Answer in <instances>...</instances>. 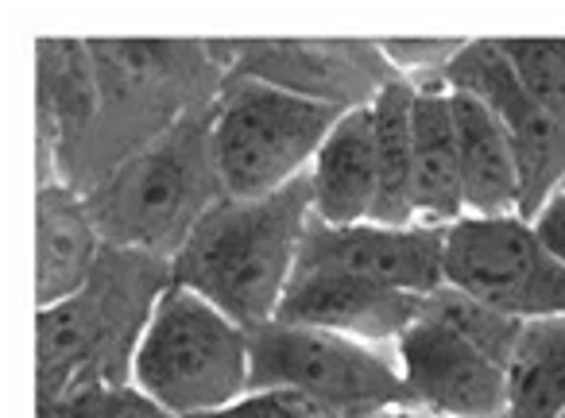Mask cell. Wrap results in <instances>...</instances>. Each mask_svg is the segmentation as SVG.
I'll return each instance as SVG.
<instances>
[{
	"label": "cell",
	"mask_w": 565,
	"mask_h": 418,
	"mask_svg": "<svg viewBox=\"0 0 565 418\" xmlns=\"http://www.w3.org/2000/svg\"><path fill=\"white\" fill-rule=\"evenodd\" d=\"M315 217L310 171L267 197H221L171 256V283L256 333L275 322Z\"/></svg>",
	"instance_id": "obj_1"
},
{
	"label": "cell",
	"mask_w": 565,
	"mask_h": 418,
	"mask_svg": "<svg viewBox=\"0 0 565 418\" xmlns=\"http://www.w3.org/2000/svg\"><path fill=\"white\" fill-rule=\"evenodd\" d=\"M526 322L441 287L395 341L411 407L446 418L508 415V364Z\"/></svg>",
	"instance_id": "obj_2"
},
{
	"label": "cell",
	"mask_w": 565,
	"mask_h": 418,
	"mask_svg": "<svg viewBox=\"0 0 565 418\" xmlns=\"http://www.w3.org/2000/svg\"><path fill=\"white\" fill-rule=\"evenodd\" d=\"M213 105L202 120L186 117L148 140L89 194L97 233L113 248L174 256L198 217L225 197L210 148Z\"/></svg>",
	"instance_id": "obj_3"
},
{
	"label": "cell",
	"mask_w": 565,
	"mask_h": 418,
	"mask_svg": "<svg viewBox=\"0 0 565 418\" xmlns=\"http://www.w3.org/2000/svg\"><path fill=\"white\" fill-rule=\"evenodd\" d=\"M171 287V260L109 248L86 291L40 310V399H58L89 384H109L105 364L125 356L132 372L159 294Z\"/></svg>",
	"instance_id": "obj_4"
},
{
	"label": "cell",
	"mask_w": 565,
	"mask_h": 418,
	"mask_svg": "<svg viewBox=\"0 0 565 418\" xmlns=\"http://www.w3.org/2000/svg\"><path fill=\"white\" fill-rule=\"evenodd\" d=\"M252 333L186 287L159 294L128 384L174 418H210L248 395Z\"/></svg>",
	"instance_id": "obj_5"
},
{
	"label": "cell",
	"mask_w": 565,
	"mask_h": 418,
	"mask_svg": "<svg viewBox=\"0 0 565 418\" xmlns=\"http://www.w3.org/2000/svg\"><path fill=\"white\" fill-rule=\"evenodd\" d=\"M349 109L275 82L233 74L213 101L210 148L225 197H267L310 171L318 148Z\"/></svg>",
	"instance_id": "obj_6"
},
{
	"label": "cell",
	"mask_w": 565,
	"mask_h": 418,
	"mask_svg": "<svg viewBox=\"0 0 565 418\" xmlns=\"http://www.w3.org/2000/svg\"><path fill=\"white\" fill-rule=\"evenodd\" d=\"M295 387L345 418H376L392 407H407L395 345L318 330V325L271 322L252 333L248 392Z\"/></svg>",
	"instance_id": "obj_7"
},
{
	"label": "cell",
	"mask_w": 565,
	"mask_h": 418,
	"mask_svg": "<svg viewBox=\"0 0 565 418\" xmlns=\"http://www.w3.org/2000/svg\"><path fill=\"white\" fill-rule=\"evenodd\" d=\"M446 287L492 310L539 322L565 318V264L542 248L531 222L469 217L446 229Z\"/></svg>",
	"instance_id": "obj_8"
},
{
	"label": "cell",
	"mask_w": 565,
	"mask_h": 418,
	"mask_svg": "<svg viewBox=\"0 0 565 418\" xmlns=\"http://www.w3.org/2000/svg\"><path fill=\"white\" fill-rule=\"evenodd\" d=\"M446 89L472 94L503 125L519 163V182H523L519 217L534 222V214L565 182V128L526 94L495 40L465 43L446 71Z\"/></svg>",
	"instance_id": "obj_9"
},
{
	"label": "cell",
	"mask_w": 565,
	"mask_h": 418,
	"mask_svg": "<svg viewBox=\"0 0 565 418\" xmlns=\"http://www.w3.org/2000/svg\"><path fill=\"white\" fill-rule=\"evenodd\" d=\"M423 302L426 294L395 291L299 248V264L275 322L318 325V330L349 333L372 345H395L423 314Z\"/></svg>",
	"instance_id": "obj_10"
},
{
	"label": "cell",
	"mask_w": 565,
	"mask_h": 418,
	"mask_svg": "<svg viewBox=\"0 0 565 418\" xmlns=\"http://www.w3.org/2000/svg\"><path fill=\"white\" fill-rule=\"evenodd\" d=\"M446 229L441 225L384 229V225L372 222L333 229V225L310 217L302 248L364 279L395 287V291L434 294L446 287Z\"/></svg>",
	"instance_id": "obj_11"
},
{
	"label": "cell",
	"mask_w": 565,
	"mask_h": 418,
	"mask_svg": "<svg viewBox=\"0 0 565 418\" xmlns=\"http://www.w3.org/2000/svg\"><path fill=\"white\" fill-rule=\"evenodd\" d=\"M376 125H372V105H364V109H349L333 125L310 163L315 217L333 229L364 225L376 205Z\"/></svg>",
	"instance_id": "obj_12"
},
{
	"label": "cell",
	"mask_w": 565,
	"mask_h": 418,
	"mask_svg": "<svg viewBox=\"0 0 565 418\" xmlns=\"http://www.w3.org/2000/svg\"><path fill=\"white\" fill-rule=\"evenodd\" d=\"M457 128V156H461L465 214L469 217H511L523 205L519 163L503 125L484 101L472 94L449 89Z\"/></svg>",
	"instance_id": "obj_13"
},
{
	"label": "cell",
	"mask_w": 565,
	"mask_h": 418,
	"mask_svg": "<svg viewBox=\"0 0 565 418\" xmlns=\"http://www.w3.org/2000/svg\"><path fill=\"white\" fill-rule=\"evenodd\" d=\"M97 237L102 233H97L89 205L71 186L51 182V186L40 190V253H35L40 310L58 307V302L86 291V283L97 271V260H102Z\"/></svg>",
	"instance_id": "obj_14"
},
{
	"label": "cell",
	"mask_w": 565,
	"mask_h": 418,
	"mask_svg": "<svg viewBox=\"0 0 565 418\" xmlns=\"http://www.w3.org/2000/svg\"><path fill=\"white\" fill-rule=\"evenodd\" d=\"M415 97L418 86L403 74H392L372 101L376 125V205L369 222L384 229H411L418 225L415 210Z\"/></svg>",
	"instance_id": "obj_15"
},
{
	"label": "cell",
	"mask_w": 565,
	"mask_h": 418,
	"mask_svg": "<svg viewBox=\"0 0 565 418\" xmlns=\"http://www.w3.org/2000/svg\"><path fill=\"white\" fill-rule=\"evenodd\" d=\"M415 210L418 225H454L465 217L461 156L446 86H423L415 97Z\"/></svg>",
	"instance_id": "obj_16"
},
{
	"label": "cell",
	"mask_w": 565,
	"mask_h": 418,
	"mask_svg": "<svg viewBox=\"0 0 565 418\" xmlns=\"http://www.w3.org/2000/svg\"><path fill=\"white\" fill-rule=\"evenodd\" d=\"M102 112V82H97L89 43L43 40L40 43V140L55 151L74 143L89 120Z\"/></svg>",
	"instance_id": "obj_17"
},
{
	"label": "cell",
	"mask_w": 565,
	"mask_h": 418,
	"mask_svg": "<svg viewBox=\"0 0 565 418\" xmlns=\"http://www.w3.org/2000/svg\"><path fill=\"white\" fill-rule=\"evenodd\" d=\"M565 415V318L526 322L508 364V415L503 418H562Z\"/></svg>",
	"instance_id": "obj_18"
},
{
	"label": "cell",
	"mask_w": 565,
	"mask_h": 418,
	"mask_svg": "<svg viewBox=\"0 0 565 418\" xmlns=\"http://www.w3.org/2000/svg\"><path fill=\"white\" fill-rule=\"evenodd\" d=\"M523 89L565 128V40H495Z\"/></svg>",
	"instance_id": "obj_19"
},
{
	"label": "cell",
	"mask_w": 565,
	"mask_h": 418,
	"mask_svg": "<svg viewBox=\"0 0 565 418\" xmlns=\"http://www.w3.org/2000/svg\"><path fill=\"white\" fill-rule=\"evenodd\" d=\"M40 418H174L132 384H89L58 399H40Z\"/></svg>",
	"instance_id": "obj_20"
},
{
	"label": "cell",
	"mask_w": 565,
	"mask_h": 418,
	"mask_svg": "<svg viewBox=\"0 0 565 418\" xmlns=\"http://www.w3.org/2000/svg\"><path fill=\"white\" fill-rule=\"evenodd\" d=\"M210 418H345V415L326 407L315 395L295 392V387H267V392H248L233 407L217 410Z\"/></svg>",
	"instance_id": "obj_21"
},
{
	"label": "cell",
	"mask_w": 565,
	"mask_h": 418,
	"mask_svg": "<svg viewBox=\"0 0 565 418\" xmlns=\"http://www.w3.org/2000/svg\"><path fill=\"white\" fill-rule=\"evenodd\" d=\"M465 40H387L380 43V55L403 74H441L461 55Z\"/></svg>",
	"instance_id": "obj_22"
},
{
	"label": "cell",
	"mask_w": 565,
	"mask_h": 418,
	"mask_svg": "<svg viewBox=\"0 0 565 418\" xmlns=\"http://www.w3.org/2000/svg\"><path fill=\"white\" fill-rule=\"evenodd\" d=\"M531 229H534V237L542 240V248H546L554 260L565 264V186L550 194V202L534 214Z\"/></svg>",
	"instance_id": "obj_23"
},
{
	"label": "cell",
	"mask_w": 565,
	"mask_h": 418,
	"mask_svg": "<svg viewBox=\"0 0 565 418\" xmlns=\"http://www.w3.org/2000/svg\"><path fill=\"white\" fill-rule=\"evenodd\" d=\"M376 418H446V415H434V410H423V407H392V410H384V415H376Z\"/></svg>",
	"instance_id": "obj_24"
},
{
	"label": "cell",
	"mask_w": 565,
	"mask_h": 418,
	"mask_svg": "<svg viewBox=\"0 0 565 418\" xmlns=\"http://www.w3.org/2000/svg\"><path fill=\"white\" fill-rule=\"evenodd\" d=\"M562 186H565V182H562Z\"/></svg>",
	"instance_id": "obj_25"
},
{
	"label": "cell",
	"mask_w": 565,
	"mask_h": 418,
	"mask_svg": "<svg viewBox=\"0 0 565 418\" xmlns=\"http://www.w3.org/2000/svg\"><path fill=\"white\" fill-rule=\"evenodd\" d=\"M562 418H565V415H562Z\"/></svg>",
	"instance_id": "obj_26"
}]
</instances>
